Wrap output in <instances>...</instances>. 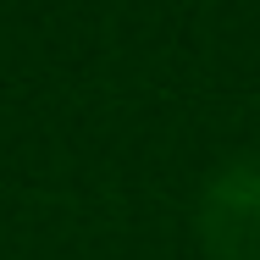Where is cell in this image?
I'll return each mask as SVG.
<instances>
[{
  "label": "cell",
  "mask_w": 260,
  "mask_h": 260,
  "mask_svg": "<svg viewBox=\"0 0 260 260\" xmlns=\"http://www.w3.org/2000/svg\"><path fill=\"white\" fill-rule=\"evenodd\" d=\"M200 238L216 260H255L260 255V172L221 166L200 194Z\"/></svg>",
  "instance_id": "1"
}]
</instances>
